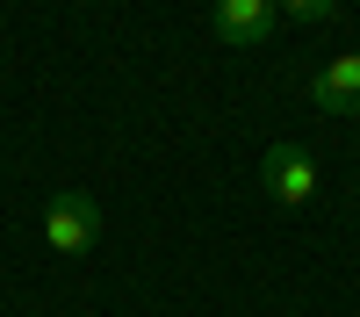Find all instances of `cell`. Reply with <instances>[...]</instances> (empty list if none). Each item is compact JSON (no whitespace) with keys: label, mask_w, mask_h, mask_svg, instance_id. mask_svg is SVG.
Masks as SVG:
<instances>
[{"label":"cell","mask_w":360,"mask_h":317,"mask_svg":"<svg viewBox=\"0 0 360 317\" xmlns=\"http://www.w3.org/2000/svg\"><path fill=\"white\" fill-rule=\"evenodd\" d=\"M101 231H108V216H101V202L86 195V188H58L51 202H44V245L51 252H94L101 245Z\"/></svg>","instance_id":"1"},{"label":"cell","mask_w":360,"mask_h":317,"mask_svg":"<svg viewBox=\"0 0 360 317\" xmlns=\"http://www.w3.org/2000/svg\"><path fill=\"white\" fill-rule=\"evenodd\" d=\"M259 188H266V202H281V209H310L317 202V159L295 137H274L259 152Z\"/></svg>","instance_id":"2"},{"label":"cell","mask_w":360,"mask_h":317,"mask_svg":"<svg viewBox=\"0 0 360 317\" xmlns=\"http://www.w3.org/2000/svg\"><path fill=\"white\" fill-rule=\"evenodd\" d=\"M274 0H217L209 8V29H217V44H231V51H252V44H266L274 37Z\"/></svg>","instance_id":"3"},{"label":"cell","mask_w":360,"mask_h":317,"mask_svg":"<svg viewBox=\"0 0 360 317\" xmlns=\"http://www.w3.org/2000/svg\"><path fill=\"white\" fill-rule=\"evenodd\" d=\"M310 101H317L324 115H360V44L317 65V79H310Z\"/></svg>","instance_id":"4"},{"label":"cell","mask_w":360,"mask_h":317,"mask_svg":"<svg viewBox=\"0 0 360 317\" xmlns=\"http://www.w3.org/2000/svg\"><path fill=\"white\" fill-rule=\"evenodd\" d=\"M274 15H281V22H332L339 0H274Z\"/></svg>","instance_id":"5"},{"label":"cell","mask_w":360,"mask_h":317,"mask_svg":"<svg viewBox=\"0 0 360 317\" xmlns=\"http://www.w3.org/2000/svg\"><path fill=\"white\" fill-rule=\"evenodd\" d=\"M72 8H108V0H72Z\"/></svg>","instance_id":"6"}]
</instances>
